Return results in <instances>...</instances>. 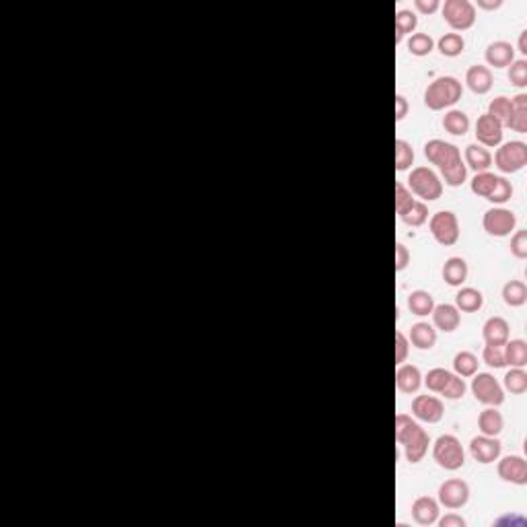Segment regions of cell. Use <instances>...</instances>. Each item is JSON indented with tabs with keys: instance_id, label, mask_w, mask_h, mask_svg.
I'll return each mask as SVG.
<instances>
[{
	"instance_id": "obj_1",
	"label": "cell",
	"mask_w": 527,
	"mask_h": 527,
	"mask_svg": "<svg viewBox=\"0 0 527 527\" xmlns=\"http://www.w3.org/2000/svg\"><path fill=\"white\" fill-rule=\"evenodd\" d=\"M425 157L433 165H437V169L441 171L447 186L458 188L466 181L468 169H466V163L462 161V153L456 144L433 138L425 144Z\"/></svg>"
},
{
	"instance_id": "obj_2",
	"label": "cell",
	"mask_w": 527,
	"mask_h": 527,
	"mask_svg": "<svg viewBox=\"0 0 527 527\" xmlns=\"http://www.w3.org/2000/svg\"><path fill=\"white\" fill-rule=\"evenodd\" d=\"M396 441L404 447L410 464L423 462L431 445V437L427 435V431L416 421H412V416L402 412L396 416Z\"/></svg>"
},
{
	"instance_id": "obj_3",
	"label": "cell",
	"mask_w": 527,
	"mask_h": 527,
	"mask_svg": "<svg viewBox=\"0 0 527 527\" xmlns=\"http://www.w3.org/2000/svg\"><path fill=\"white\" fill-rule=\"evenodd\" d=\"M464 95V87L456 76H439L425 91V105L433 111L456 105Z\"/></svg>"
},
{
	"instance_id": "obj_4",
	"label": "cell",
	"mask_w": 527,
	"mask_h": 527,
	"mask_svg": "<svg viewBox=\"0 0 527 527\" xmlns=\"http://www.w3.org/2000/svg\"><path fill=\"white\" fill-rule=\"evenodd\" d=\"M433 460L437 462L439 468L456 472L460 468H464L466 464V453L462 443L458 441V437L453 435H441L435 445H433Z\"/></svg>"
},
{
	"instance_id": "obj_5",
	"label": "cell",
	"mask_w": 527,
	"mask_h": 527,
	"mask_svg": "<svg viewBox=\"0 0 527 527\" xmlns=\"http://www.w3.org/2000/svg\"><path fill=\"white\" fill-rule=\"evenodd\" d=\"M408 186H410V190H412L418 198L429 200V202L439 200L441 194H443V181H441L439 175H437L433 169H429V167H416V169H412V173H410V177H408Z\"/></svg>"
},
{
	"instance_id": "obj_6",
	"label": "cell",
	"mask_w": 527,
	"mask_h": 527,
	"mask_svg": "<svg viewBox=\"0 0 527 527\" xmlns=\"http://www.w3.org/2000/svg\"><path fill=\"white\" fill-rule=\"evenodd\" d=\"M441 12L447 25L456 31H466L476 23V6L470 0H445Z\"/></svg>"
},
{
	"instance_id": "obj_7",
	"label": "cell",
	"mask_w": 527,
	"mask_h": 527,
	"mask_svg": "<svg viewBox=\"0 0 527 527\" xmlns=\"http://www.w3.org/2000/svg\"><path fill=\"white\" fill-rule=\"evenodd\" d=\"M495 165L503 173H517L527 165V144L522 140H511L505 142L497 155H495Z\"/></svg>"
},
{
	"instance_id": "obj_8",
	"label": "cell",
	"mask_w": 527,
	"mask_h": 527,
	"mask_svg": "<svg viewBox=\"0 0 527 527\" xmlns=\"http://www.w3.org/2000/svg\"><path fill=\"white\" fill-rule=\"evenodd\" d=\"M431 235L435 237L437 243L449 247V245H456L458 239H460V221L453 212L449 210H441V212H435L431 216Z\"/></svg>"
},
{
	"instance_id": "obj_9",
	"label": "cell",
	"mask_w": 527,
	"mask_h": 527,
	"mask_svg": "<svg viewBox=\"0 0 527 527\" xmlns=\"http://www.w3.org/2000/svg\"><path fill=\"white\" fill-rule=\"evenodd\" d=\"M472 394H474V398L480 404H486V406H493V408H497V406H501L505 402L503 385L491 373L474 375V379H472Z\"/></svg>"
},
{
	"instance_id": "obj_10",
	"label": "cell",
	"mask_w": 527,
	"mask_h": 527,
	"mask_svg": "<svg viewBox=\"0 0 527 527\" xmlns=\"http://www.w3.org/2000/svg\"><path fill=\"white\" fill-rule=\"evenodd\" d=\"M482 227L493 237H507V235H511V231H515L517 216H515V212H511L507 208H491L484 212Z\"/></svg>"
},
{
	"instance_id": "obj_11",
	"label": "cell",
	"mask_w": 527,
	"mask_h": 527,
	"mask_svg": "<svg viewBox=\"0 0 527 527\" xmlns=\"http://www.w3.org/2000/svg\"><path fill=\"white\" fill-rule=\"evenodd\" d=\"M470 501V486L464 480L451 478L439 486V503L447 509H462Z\"/></svg>"
},
{
	"instance_id": "obj_12",
	"label": "cell",
	"mask_w": 527,
	"mask_h": 527,
	"mask_svg": "<svg viewBox=\"0 0 527 527\" xmlns=\"http://www.w3.org/2000/svg\"><path fill=\"white\" fill-rule=\"evenodd\" d=\"M443 414H445V406L435 396H416L412 402V416L423 423L437 425L441 423Z\"/></svg>"
},
{
	"instance_id": "obj_13",
	"label": "cell",
	"mask_w": 527,
	"mask_h": 527,
	"mask_svg": "<svg viewBox=\"0 0 527 527\" xmlns=\"http://www.w3.org/2000/svg\"><path fill=\"white\" fill-rule=\"evenodd\" d=\"M470 456L478 464H493L501 456V441L497 437H486V435L474 437L470 441Z\"/></svg>"
},
{
	"instance_id": "obj_14",
	"label": "cell",
	"mask_w": 527,
	"mask_h": 527,
	"mask_svg": "<svg viewBox=\"0 0 527 527\" xmlns=\"http://www.w3.org/2000/svg\"><path fill=\"white\" fill-rule=\"evenodd\" d=\"M499 476L505 482L526 486L527 484V462L522 456H507L499 462Z\"/></svg>"
},
{
	"instance_id": "obj_15",
	"label": "cell",
	"mask_w": 527,
	"mask_h": 527,
	"mask_svg": "<svg viewBox=\"0 0 527 527\" xmlns=\"http://www.w3.org/2000/svg\"><path fill=\"white\" fill-rule=\"evenodd\" d=\"M476 138L482 146H499L503 142V126L489 113H482L476 122Z\"/></svg>"
},
{
	"instance_id": "obj_16",
	"label": "cell",
	"mask_w": 527,
	"mask_h": 527,
	"mask_svg": "<svg viewBox=\"0 0 527 527\" xmlns=\"http://www.w3.org/2000/svg\"><path fill=\"white\" fill-rule=\"evenodd\" d=\"M482 338L491 346H505L509 342V324L505 317H491L482 326Z\"/></svg>"
},
{
	"instance_id": "obj_17",
	"label": "cell",
	"mask_w": 527,
	"mask_h": 527,
	"mask_svg": "<svg viewBox=\"0 0 527 527\" xmlns=\"http://www.w3.org/2000/svg\"><path fill=\"white\" fill-rule=\"evenodd\" d=\"M466 85H468V89L472 93L486 95L493 89V72H491V68H486L482 64L470 66L468 72H466Z\"/></svg>"
},
{
	"instance_id": "obj_18",
	"label": "cell",
	"mask_w": 527,
	"mask_h": 527,
	"mask_svg": "<svg viewBox=\"0 0 527 527\" xmlns=\"http://www.w3.org/2000/svg\"><path fill=\"white\" fill-rule=\"evenodd\" d=\"M433 324L441 330V332H456L460 328V311L456 305H449V303H443V305H435L433 309Z\"/></svg>"
},
{
	"instance_id": "obj_19",
	"label": "cell",
	"mask_w": 527,
	"mask_h": 527,
	"mask_svg": "<svg viewBox=\"0 0 527 527\" xmlns=\"http://www.w3.org/2000/svg\"><path fill=\"white\" fill-rule=\"evenodd\" d=\"M486 62L495 68H505L509 66L513 60H515V47L509 43V41H493L489 47H486V54H484Z\"/></svg>"
},
{
	"instance_id": "obj_20",
	"label": "cell",
	"mask_w": 527,
	"mask_h": 527,
	"mask_svg": "<svg viewBox=\"0 0 527 527\" xmlns=\"http://www.w3.org/2000/svg\"><path fill=\"white\" fill-rule=\"evenodd\" d=\"M396 385L402 394H416L423 385L421 369L414 365H400L396 371Z\"/></svg>"
},
{
	"instance_id": "obj_21",
	"label": "cell",
	"mask_w": 527,
	"mask_h": 527,
	"mask_svg": "<svg viewBox=\"0 0 527 527\" xmlns=\"http://www.w3.org/2000/svg\"><path fill=\"white\" fill-rule=\"evenodd\" d=\"M412 517L421 526H433L439 519V503L431 497H421L412 505Z\"/></svg>"
},
{
	"instance_id": "obj_22",
	"label": "cell",
	"mask_w": 527,
	"mask_h": 527,
	"mask_svg": "<svg viewBox=\"0 0 527 527\" xmlns=\"http://www.w3.org/2000/svg\"><path fill=\"white\" fill-rule=\"evenodd\" d=\"M408 342H412L421 350H431L437 344V330L427 322H418L410 328Z\"/></svg>"
},
{
	"instance_id": "obj_23",
	"label": "cell",
	"mask_w": 527,
	"mask_h": 527,
	"mask_svg": "<svg viewBox=\"0 0 527 527\" xmlns=\"http://www.w3.org/2000/svg\"><path fill=\"white\" fill-rule=\"evenodd\" d=\"M443 278L449 287H462L468 278V264L464 258H449L443 266Z\"/></svg>"
},
{
	"instance_id": "obj_24",
	"label": "cell",
	"mask_w": 527,
	"mask_h": 527,
	"mask_svg": "<svg viewBox=\"0 0 527 527\" xmlns=\"http://www.w3.org/2000/svg\"><path fill=\"white\" fill-rule=\"evenodd\" d=\"M503 427H505V421H503V414H501L499 410L486 408V410L480 412V416H478V429H480L482 435H486V437H499L501 431H503Z\"/></svg>"
},
{
	"instance_id": "obj_25",
	"label": "cell",
	"mask_w": 527,
	"mask_h": 527,
	"mask_svg": "<svg viewBox=\"0 0 527 527\" xmlns=\"http://www.w3.org/2000/svg\"><path fill=\"white\" fill-rule=\"evenodd\" d=\"M464 155H466V165L472 167L476 173L489 171V167L493 165V155L480 144H468Z\"/></svg>"
},
{
	"instance_id": "obj_26",
	"label": "cell",
	"mask_w": 527,
	"mask_h": 527,
	"mask_svg": "<svg viewBox=\"0 0 527 527\" xmlns=\"http://www.w3.org/2000/svg\"><path fill=\"white\" fill-rule=\"evenodd\" d=\"M484 305V297L478 289H472V287H466L462 289L458 295H456V307L458 311H464V313H474L478 309H482Z\"/></svg>"
},
{
	"instance_id": "obj_27",
	"label": "cell",
	"mask_w": 527,
	"mask_h": 527,
	"mask_svg": "<svg viewBox=\"0 0 527 527\" xmlns=\"http://www.w3.org/2000/svg\"><path fill=\"white\" fill-rule=\"evenodd\" d=\"M408 309L418 317L431 315L433 309H435V299L427 291H414V293L408 295Z\"/></svg>"
},
{
	"instance_id": "obj_28",
	"label": "cell",
	"mask_w": 527,
	"mask_h": 527,
	"mask_svg": "<svg viewBox=\"0 0 527 527\" xmlns=\"http://www.w3.org/2000/svg\"><path fill=\"white\" fill-rule=\"evenodd\" d=\"M513 103V113H511V122L507 128L519 132V134H526L527 132V95L526 93H519L517 97L511 99Z\"/></svg>"
},
{
	"instance_id": "obj_29",
	"label": "cell",
	"mask_w": 527,
	"mask_h": 527,
	"mask_svg": "<svg viewBox=\"0 0 527 527\" xmlns=\"http://www.w3.org/2000/svg\"><path fill=\"white\" fill-rule=\"evenodd\" d=\"M416 25H418L416 12H412L408 8L398 10L396 12V43H402L406 35H412Z\"/></svg>"
},
{
	"instance_id": "obj_30",
	"label": "cell",
	"mask_w": 527,
	"mask_h": 527,
	"mask_svg": "<svg viewBox=\"0 0 527 527\" xmlns=\"http://www.w3.org/2000/svg\"><path fill=\"white\" fill-rule=\"evenodd\" d=\"M443 128L453 136H464L470 130V117L462 109H449L443 117Z\"/></svg>"
},
{
	"instance_id": "obj_31",
	"label": "cell",
	"mask_w": 527,
	"mask_h": 527,
	"mask_svg": "<svg viewBox=\"0 0 527 527\" xmlns=\"http://www.w3.org/2000/svg\"><path fill=\"white\" fill-rule=\"evenodd\" d=\"M478 357L470 350H462L453 357V371L460 377H474L478 373Z\"/></svg>"
},
{
	"instance_id": "obj_32",
	"label": "cell",
	"mask_w": 527,
	"mask_h": 527,
	"mask_svg": "<svg viewBox=\"0 0 527 527\" xmlns=\"http://www.w3.org/2000/svg\"><path fill=\"white\" fill-rule=\"evenodd\" d=\"M505 350V365L515 369H524L527 365V344L524 340H511L503 346Z\"/></svg>"
},
{
	"instance_id": "obj_33",
	"label": "cell",
	"mask_w": 527,
	"mask_h": 527,
	"mask_svg": "<svg viewBox=\"0 0 527 527\" xmlns=\"http://www.w3.org/2000/svg\"><path fill=\"white\" fill-rule=\"evenodd\" d=\"M489 115H493L503 128L505 126H509V122H511V113H513V103H511V99L509 97H505V95H499V97H495L493 101H491V105H489V111H486Z\"/></svg>"
},
{
	"instance_id": "obj_34",
	"label": "cell",
	"mask_w": 527,
	"mask_h": 527,
	"mask_svg": "<svg viewBox=\"0 0 527 527\" xmlns=\"http://www.w3.org/2000/svg\"><path fill=\"white\" fill-rule=\"evenodd\" d=\"M503 301L509 307H522L527 301V287L522 280H509L503 287Z\"/></svg>"
},
{
	"instance_id": "obj_35",
	"label": "cell",
	"mask_w": 527,
	"mask_h": 527,
	"mask_svg": "<svg viewBox=\"0 0 527 527\" xmlns=\"http://www.w3.org/2000/svg\"><path fill=\"white\" fill-rule=\"evenodd\" d=\"M437 47L443 56L447 58H456L464 52L466 47V41L460 33H445L439 41H437Z\"/></svg>"
},
{
	"instance_id": "obj_36",
	"label": "cell",
	"mask_w": 527,
	"mask_h": 527,
	"mask_svg": "<svg viewBox=\"0 0 527 527\" xmlns=\"http://www.w3.org/2000/svg\"><path fill=\"white\" fill-rule=\"evenodd\" d=\"M435 49V39L429 33H412L408 37V52L412 56H429Z\"/></svg>"
},
{
	"instance_id": "obj_37",
	"label": "cell",
	"mask_w": 527,
	"mask_h": 527,
	"mask_svg": "<svg viewBox=\"0 0 527 527\" xmlns=\"http://www.w3.org/2000/svg\"><path fill=\"white\" fill-rule=\"evenodd\" d=\"M497 179L499 175L491 173V171H482V173H476L474 179H472V192L476 196H482V198H489L497 186Z\"/></svg>"
},
{
	"instance_id": "obj_38",
	"label": "cell",
	"mask_w": 527,
	"mask_h": 527,
	"mask_svg": "<svg viewBox=\"0 0 527 527\" xmlns=\"http://www.w3.org/2000/svg\"><path fill=\"white\" fill-rule=\"evenodd\" d=\"M400 218L408 227H421V225H425L429 221V208H427L425 202H414Z\"/></svg>"
},
{
	"instance_id": "obj_39",
	"label": "cell",
	"mask_w": 527,
	"mask_h": 527,
	"mask_svg": "<svg viewBox=\"0 0 527 527\" xmlns=\"http://www.w3.org/2000/svg\"><path fill=\"white\" fill-rule=\"evenodd\" d=\"M505 390L515 394V396H522L527 392V373L524 369H511L507 375H505V381H503Z\"/></svg>"
},
{
	"instance_id": "obj_40",
	"label": "cell",
	"mask_w": 527,
	"mask_h": 527,
	"mask_svg": "<svg viewBox=\"0 0 527 527\" xmlns=\"http://www.w3.org/2000/svg\"><path fill=\"white\" fill-rule=\"evenodd\" d=\"M451 375H453V373H449L447 369H441V367L431 369V371L427 373V377H425V385H427L433 394H441V392L445 390V385L449 383Z\"/></svg>"
},
{
	"instance_id": "obj_41",
	"label": "cell",
	"mask_w": 527,
	"mask_h": 527,
	"mask_svg": "<svg viewBox=\"0 0 527 527\" xmlns=\"http://www.w3.org/2000/svg\"><path fill=\"white\" fill-rule=\"evenodd\" d=\"M414 163V150L406 140H396V169L406 171Z\"/></svg>"
},
{
	"instance_id": "obj_42",
	"label": "cell",
	"mask_w": 527,
	"mask_h": 527,
	"mask_svg": "<svg viewBox=\"0 0 527 527\" xmlns=\"http://www.w3.org/2000/svg\"><path fill=\"white\" fill-rule=\"evenodd\" d=\"M511 196H513V186H511L505 177H499V179H497V186H495V190H493V194H491L486 200L493 202V204H505V202L511 200Z\"/></svg>"
},
{
	"instance_id": "obj_43",
	"label": "cell",
	"mask_w": 527,
	"mask_h": 527,
	"mask_svg": "<svg viewBox=\"0 0 527 527\" xmlns=\"http://www.w3.org/2000/svg\"><path fill=\"white\" fill-rule=\"evenodd\" d=\"M509 80H511V85H515L519 89L527 87V60L522 58V60H513L509 64Z\"/></svg>"
},
{
	"instance_id": "obj_44",
	"label": "cell",
	"mask_w": 527,
	"mask_h": 527,
	"mask_svg": "<svg viewBox=\"0 0 527 527\" xmlns=\"http://www.w3.org/2000/svg\"><path fill=\"white\" fill-rule=\"evenodd\" d=\"M482 361L489 367H493V369H503L505 367V350H503V346L486 344L484 350H482Z\"/></svg>"
},
{
	"instance_id": "obj_45",
	"label": "cell",
	"mask_w": 527,
	"mask_h": 527,
	"mask_svg": "<svg viewBox=\"0 0 527 527\" xmlns=\"http://www.w3.org/2000/svg\"><path fill=\"white\" fill-rule=\"evenodd\" d=\"M414 202H416V200L412 198L410 190H408L404 183H396V212L402 216Z\"/></svg>"
},
{
	"instance_id": "obj_46",
	"label": "cell",
	"mask_w": 527,
	"mask_h": 527,
	"mask_svg": "<svg viewBox=\"0 0 527 527\" xmlns=\"http://www.w3.org/2000/svg\"><path fill=\"white\" fill-rule=\"evenodd\" d=\"M464 394H466V381L460 375H451L449 383L441 392V396H445L447 400H460V398H464Z\"/></svg>"
},
{
	"instance_id": "obj_47",
	"label": "cell",
	"mask_w": 527,
	"mask_h": 527,
	"mask_svg": "<svg viewBox=\"0 0 527 527\" xmlns=\"http://www.w3.org/2000/svg\"><path fill=\"white\" fill-rule=\"evenodd\" d=\"M511 254L517 260H526L527 258V231H517L511 239Z\"/></svg>"
},
{
	"instance_id": "obj_48",
	"label": "cell",
	"mask_w": 527,
	"mask_h": 527,
	"mask_svg": "<svg viewBox=\"0 0 527 527\" xmlns=\"http://www.w3.org/2000/svg\"><path fill=\"white\" fill-rule=\"evenodd\" d=\"M408 338L402 332H396V365H404L406 357H408Z\"/></svg>"
},
{
	"instance_id": "obj_49",
	"label": "cell",
	"mask_w": 527,
	"mask_h": 527,
	"mask_svg": "<svg viewBox=\"0 0 527 527\" xmlns=\"http://www.w3.org/2000/svg\"><path fill=\"white\" fill-rule=\"evenodd\" d=\"M410 262V251L404 243H396V272H402L406 270Z\"/></svg>"
},
{
	"instance_id": "obj_50",
	"label": "cell",
	"mask_w": 527,
	"mask_h": 527,
	"mask_svg": "<svg viewBox=\"0 0 527 527\" xmlns=\"http://www.w3.org/2000/svg\"><path fill=\"white\" fill-rule=\"evenodd\" d=\"M414 8L421 14H433L441 8V2L439 0H414Z\"/></svg>"
},
{
	"instance_id": "obj_51",
	"label": "cell",
	"mask_w": 527,
	"mask_h": 527,
	"mask_svg": "<svg viewBox=\"0 0 527 527\" xmlns=\"http://www.w3.org/2000/svg\"><path fill=\"white\" fill-rule=\"evenodd\" d=\"M408 115V101L404 95H396V122H402Z\"/></svg>"
},
{
	"instance_id": "obj_52",
	"label": "cell",
	"mask_w": 527,
	"mask_h": 527,
	"mask_svg": "<svg viewBox=\"0 0 527 527\" xmlns=\"http://www.w3.org/2000/svg\"><path fill=\"white\" fill-rule=\"evenodd\" d=\"M439 526L441 527H464L466 526V519H464V517H460V515H456V513H449V515H445V517L439 522Z\"/></svg>"
},
{
	"instance_id": "obj_53",
	"label": "cell",
	"mask_w": 527,
	"mask_h": 527,
	"mask_svg": "<svg viewBox=\"0 0 527 527\" xmlns=\"http://www.w3.org/2000/svg\"><path fill=\"white\" fill-rule=\"evenodd\" d=\"M474 6H478V8H482V10H497V8H501V6H503V0H495V2L478 0V4H474Z\"/></svg>"
},
{
	"instance_id": "obj_54",
	"label": "cell",
	"mask_w": 527,
	"mask_h": 527,
	"mask_svg": "<svg viewBox=\"0 0 527 527\" xmlns=\"http://www.w3.org/2000/svg\"><path fill=\"white\" fill-rule=\"evenodd\" d=\"M519 52L527 56V31H522V35H519Z\"/></svg>"
}]
</instances>
